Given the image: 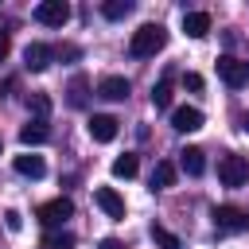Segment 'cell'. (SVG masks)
<instances>
[{
  "instance_id": "1",
  "label": "cell",
  "mask_w": 249,
  "mask_h": 249,
  "mask_svg": "<svg viewBox=\"0 0 249 249\" xmlns=\"http://www.w3.org/2000/svg\"><path fill=\"white\" fill-rule=\"evenodd\" d=\"M163 43H167V31H163L160 23H144V27L132 31L128 54H132V58H152L156 51H163Z\"/></svg>"
},
{
  "instance_id": "2",
  "label": "cell",
  "mask_w": 249,
  "mask_h": 249,
  "mask_svg": "<svg viewBox=\"0 0 249 249\" xmlns=\"http://www.w3.org/2000/svg\"><path fill=\"white\" fill-rule=\"evenodd\" d=\"M218 179H222V187H245L249 183V160L237 156V152L222 156L218 160Z\"/></svg>"
},
{
  "instance_id": "3",
  "label": "cell",
  "mask_w": 249,
  "mask_h": 249,
  "mask_svg": "<svg viewBox=\"0 0 249 249\" xmlns=\"http://www.w3.org/2000/svg\"><path fill=\"white\" fill-rule=\"evenodd\" d=\"M218 78H222L230 89H241V86L249 82V62L237 58V54H222V58H218Z\"/></svg>"
},
{
  "instance_id": "4",
  "label": "cell",
  "mask_w": 249,
  "mask_h": 249,
  "mask_svg": "<svg viewBox=\"0 0 249 249\" xmlns=\"http://www.w3.org/2000/svg\"><path fill=\"white\" fill-rule=\"evenodd\" d=\"M210 218H214V226H218L222 233H241V230H249V214H245L241 206H214Z\"/></svg>"
},
{
  "instance_id": "5",
  "label": "cell",
  "mask_w": 249,
  "mask_h": 249,
  "mask_svg": "<svg viewBox=\"0 0 249 249\" xmlns=\"http://www.w3.org/2000/svg\"><path fill=\"white\" fill-rule=\"evenodd\" d=\"M35 19L43 27H66L70 23V4L66 0H43V4H35Z\"/></svg>"
},
{
  "instance_id": "6",
  "label": "cell",
  "mask_w": 249,
  "mask_h": 249,
  "mask_svg": "<svg viewBox=\"0 0 249 249\" xmlns=\"http://www.w3.org/2000/svg\"><path fill=\"white\" fill-rule=\"evenodd\" d=\"M70 214H74V202H70V198H62V195H58V198H51V202H43V206L35 210V218H39V222H43L47 230L62 226V222H66Z\"/></svg>"
},
{
  "instance_id": "7",
  "label": "cell",
  "mask_w": 249,
  "mask_h": 249,
  "mask_svg": "<svg viewBox=\"0 0 249 249\" xmlns=\"http://www.w3.org/2000/svg\"><path fill=\"white\" fill-rule=\"evenodd\" d=\"M117 124H121L117 117H109V113H93L86 128H89V136H93L97 144H109V140H117Z\"/></svg>"
},
{
  "instance_id": "8",
  "label": "cell",
  "mask_w": 249,
  "mask_h": 249,
  "mask_svg": "<svg viewBox=\"0 0 249 249\" xmlns=\"http://www.w3.org/2000/svg\"><path fill=\"white\" fill-rule=\"evenodd\" d=\"M128 93H132V86H128V78H121V74H109V78L97 82V97H105V101H124Z\"/></svg>"
},
{
  "instance_id": "9",
  "label": "cell",
  "mask_w": 249,
  "mask_h": 249,
  "mask_svg": "<svg viewBox=\"0 0 249 249\" xmlns=\"http://www.w3.org/2000/svg\"><path fill=\"white\" fill-rule=\"evenodd\" d=\"M51 58H54V51H51L47 43H27V51H23V66H27L31 74L47 70V66H51Z\"/></svg>"
},
{
  "instance_id": "10",
  "label": "cell",
  "mask_w": 249,
  "mask_h": 249,
  "mask_svg": "<svg viewBox=\"0 0 249 249\" xmlns=\"http://www.w3.org/2000/svg\"><path fill=\"white\" fill-rule=\"evenodd\" d=\"M171 128H175V132H198V128H202V113H198L195 105H179V109L171 113Z\"/></svg>"
},
{
  "instance_id": "11",
  "label": "cell",
  "mask_w": 249,
  "mask_h": 249,
  "mask_svg": "<svg viewBox=\"0 0 249 249\" xmlns=\"http://www.w3.org/2000/svg\"><path fill=\"white\" fill-rule=\"evenodd\" d=\"M93 202H97V206H101L109 218H117V222L124 218V198H121L113 187H97V191H93Z\"/></svg>"
},
{
  "instance_id": "12",
  "label": "cell",
  "mask_w": 249,
  "mask_h": 249,
  "mask_svg": "<svg viewBox=\"0 0 249 249\" xmlns=\"http://www.w3.org/2000/svg\"><path fill=\"white\" fill-rule=\"evenodd\" d=\"M12 167H16L19 175H27V179H43V175H47V163H43V156H31V152L16 156V160H12Z\"/></svg>"
},
{
  "instance_id": "13",
  "label": "cell",
  "mask_w": 249,
  "mask_h": 249,
  "mask_svg": "<svg viewBox=\"0 0 249 249\" xmlns=\"http://www.w3.org/2000/svg\"><path fill=\"white\" fill-rule=\"evenodd\" d=\"M183 31H187L191 39H202V35L210 31V12H187V16H183Z\"/></svg>"
},
{
  "instance_id": "14",
  "label": "cell",
  "mask_w": 249,
  "mask_h": 249,
  "mask_svg": "<svg viewBox=\"0 0 249 249\" xmlns=\"http://www.w3.org/2000/svg\"><path fill=\"white\" fill-rule=\"evenodd\" d=\"M47 136H51L47 121H27V124L19 128V140H23L27 148H35V144H47Z\"/></svg>"
},
{
  "instance_id": "15",
  "label": "cell",
  "mask_w": 249,
  "mask_h": 249,
  "mask_svg": "<svg viewBox=\"0 0 249 249\" xmlns=\"http://www.w3.org/2000/svg\"><path fill=\"white\" fill-rule=\"evenodd\" d=\"M179 167H183L187 175H202V171H206L202 148H183V152H179Z\"/></svg>"
},
{
  "instance_id": "16",
  "label": "cell",
  "mask_w": 249,
  "mask_h": 249,
  "mask_svg": "<svg viewBox=\"0 0 249 249\" xmlns=\"http://www.w3.org/2000/svg\"><path fill=\"white\" fill-rule=\"evenodd\" d=\"M175 175H179L175 163H171V160H160L156 171H152V187H175Z\"/></svg>"
},
{
  "instance_id": "17",
  "label": "cell",
  "mask_w": 249,
  "mask_h": 249,
  "mask_svg": "<svg viewBox=\"0 0 249 249\" xmlns=\"http://www.w3.org/2000/svg\"><path fill=\"white\" fill-rule=\"evenodd\" d=\"M136 171H140L136 156H128V152H124V156H117V160H113V175H117V179H132Z\"/></svg>"
},
{
  "instance_id": "18",
  "label": "cell",
  "mask_w": 249,
  "mask_h": 249,
  "mask_svg": "<svg viewBox=\"0 0 249 249\" xmlns=\"http://www.w3.org/2000/svg\"><path fill=\"white\" fill-rule=\"evenodd\" d=\"M128 12H132V0H105L101 4V16L105 19H124Z\"/></svg>"
},
{
  "instance_id": "19",
  "label": "cell",
  "mask_w": 249,
  "mask_h": 249,
  "mask_svg": "<svg viewBox=\"0 0 249 249\" xmlns=\"http://www.w3.org/2000/svg\"><path fill=\"white\" fill-rule=\"evenodd\" d=\"M152 241H156L160 249H183V245H179V237H175L167 226H152Z\"/></svg>"
},
{
  "instance_id": "20",
  "label": "cell",
  "mask_w": 249,
  "mask_h": 249,
  "mask_svg": "<svg viewBox=\"0 0 249 249\" xmlns=\"http://www.w3.org/2000/svg\"><path fill=\"white\" fill-rule=\"evenodd\" d=\"M152 105H156V109H171V82H167V78L156 82V89H152Z\"/></svg>"
},
{
  "instance_id": "21",
  "label": "cell",
  "mask_w": 249,
  "mask_h": 249,
  "mask_svg": "<svg viewBox=\"0 0 249 249\" xmlns=\"http://www.w3.org/2000/svg\"><path fill=\"white\" fill-rule=\"evenodd\" d=\"M27 109L35 113V121H47V113H51V97H47V93H31V97H27Z\"/></svg>"
},
{
  "instance_id": "22",
  "label": "cell",
  "mask_w": 249,
  "mask_h": 249,
  "mask_svg": "<svg viewBox=\"0 0 249 249\" xmlns=\"http://www.w3.org/2000/svg\"><path fill=\"white\" fill-rule=\"evenodd\" d=\"M70 105H74V109L86 105V78H74V82H70Z\"/></svg>"
},
{
  "instance_id": "23",
  "label": "cell",
  "mask_w": 249,
  "mask_h": 249,
  "mask_svg": "<svg viewBox=\"0 0 249 249\" xmlns=\"http://www.w3.org/2000/svg\"><path fill=\"white\" fill-rule=\"evenodd\" d=\"M47 249H74V233H51Z\"/></svg>"
},
{
  "instance_id": "24",
  "label": "cell",
  "mask_w": 249,
  "mask_h": 249,
  "mask_svg": "<svg viewBox=\"0 0 249 249\" xmlns=\"http://www.w3.org/2000/svg\"><path fill=\"white\" fill-rule=\"evenodd\" d=\"M4 222H8V230H12V233H19V230H23V214H19V210H8V214H4Z\"/></svg>"
},
{
  "instance_id": "25",
  "label": "cell",
  "mask_w": 249,
  "mask_h": 249,
  "mask_svg": "<svg viewBox=\"0 0 249 249\" xmlns=\"http://www.w3.org/2000/svg\"><path fill=\"white\" fill-rule=\"evenodd\" d=\"M183 86L187 89H202V74H183Z\"/></svg>"
},
{
  "instance_id": "26",
  "label": "cell",
  "mask_w": 249,
  "mask_h": 249,
  "mask_svg": "<svg viewBox=\"0 0 249 249\" xmlns=\"http://www.w3.org/2000/svg\"><path fill=\"white\" fill-rule=\"evenodd\" d=\"M8 51H12V35H8V31H0V62L8 58Z\"/></svg>"
},
{
  "instance_id": "27",
  "label": "cell",
  "mask_w": 249,
  "mask_h": 249,
  "mask_svg": "<svg viewBox=\"0 0 249 249\" xmlns=\"http://www.w3.org/2000/svg\"><path fill=\"white\" fill-rule=\"evenodd\" d=\"M101 249H124V245H121L117 237H105V241H101Z\"/></svg>"
},
{
  "instance_id": "28",
  "label": "cell",
  "mask_w": 249,
  "mask_h": 249,
  "mask_svg": "<svg viewBox=\"0 0 249 249\" xmlns=\"http://www.w3.org/2000/svg\"><path fill=\"white\" fill-rule=\"evenodd\" d=\"M241 128H245V132H249V117H241Z\"/></svg>"
},
{
  "instance_id": "29",
  "label": "cell",
  "mask_w": 249,
  "mask_h": 249,
  "mask_svg": "<svg viewBox=\"0 0 249 249\" xmlns=\"http://www.w3.org/2000/svg\"><path fill=\"white\" fill-rule=\"evenodd\" d=\"M0 152H4V144H0Z\"/></svg>"
},
{
  "instance_id": "30",
  "label": "cell",
  "mask_w": 249,
  "mask_h": 249,
  "mask_svg": "<svg viewBox=\"0 0 249 249\" xmlns=\"http://www.w3.org/2000/svg\"><path fill=\"white\" fill-rule=\"evenodd\" d=\"M43 249H47V245H43Z\"/></svg>"
}]
</instances>
